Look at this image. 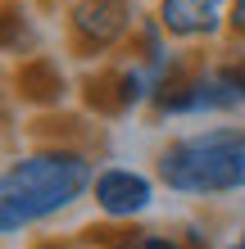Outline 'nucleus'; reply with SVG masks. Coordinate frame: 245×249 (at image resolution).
Returning a JSON list of instances; mask_svg holds the SVG:
<instances>
[{"instance_id":"1","label":"nucleus","mask_w":245,"mask_h":249,"mask_svg":"<svg viewBox=\"0 0 245 249\" xmlns=\"http://www.w3.org/2000/svg\"><path fill=\"white\" fill-rule=\"evenodd\" d=\"M100 163L105 159H95V150L77 136H41L23 154H14L0 172V231H5V240L73 213L77 204H91Z\"/></svg>"},{"instance_id":"2","label":"nucleus","mask_w":245,"mask_h":249,"mask_svg":"<svg viewBox=\"0 0 245 249\" xmlns=\"http://www.w3.org/2000/svg\"><path fill=\"white\" fill-rule=\"evenodd\" d=\"M154 177L177 199H223L245 190V123H213L168 136L154 150Z\"/></svg>"},{"instance_id":"3","label":"nucleus","mask_w":245,"mask_h":249,"mask_svg":"<svg viewBox=\"0 0 245 249\" xmlns=\"http://www.w3.org/2000/svg\"><path fill=\"white\" fill-rule=\"evenodd\" d=\"M236 109H245V46L227 41L218 50H195L182 64V72L159 91L150 118L177 123V118L236 113Z\"/></svg>"},{"instance_id":"4","label":"nucleus","mask_w":245,"mask_h":249,"mask_svg":"<svg viewBox=\"0 0 245 249\" xmlns=\"http://www.w3.org/2000/svg\"><path fill=\"white\" fill-rule=\"evenodd\" d=\"M146 18L141 0H82V5L59 14V41L64 54L77 64H109L132 46L136 27Z\"/></svg>"},{"instance_id":"5","label":"nucleus","mask_w":245,"mask_h":249,"mask_svg":"<svg viewBox=\"0 0 245 249\" xmlns=\"http://www.w3.org/2000/svg\"><path fill=\"white\" fill-rule=\"evenodd\" d=\"M154 190H159V177L136 163H113L105 159L95 172V186H91V209L105 227H123L132 231V222H141L150 209H154Z\"/></svg>"},{"instance_id":"6","label":"nucleus","mask_w":245,"mask_h":249,"mask_svg":"<svg viewBox=\"0 0 245 249\" xmlns=\"http://www.w3.org/2000/svg\"><path fill=\"white\" fill-rule=\"evenodd\" d=\"M227 9L232 0H154L150 14L159 18L164 36L177 50H218L232 41L227 32Z\"/></svg>"},{"instance_id":"7","label":"nucleus","mask_w":245,"mask_h":249,"mask_svg":"<svg viewBox=\"0 0 245 249\" xmlns=\"http://www.w3.org/2000/svg\"><path fill=\"white\" fill-rule=\"evenodd\" d=\"M9 82H14V95H19L27 109H41V113L59 109L68 100V91H73V82H68L59 54H32V59L14 64Z\"/></svg>"},{"instance_id":"8","label":"nucleus","mask_w":245,"mask_h":249,"mask_svg":"<svg viewBox=\"0 0 245 249\" xmlns=\"http://www.w3.org/2000/svg\"><path fill=\"white\" fill-rule=\"evenodd\" d=\"M37 5L32 0H5V54L14 64L37 54Z\"/></svg>"},{"instance_id":"9","label":"nucleus","mask_w":245,"mask_h":249,"mask_svg":"<svg viewBox=\"0 0 245 249\" xmlns=\"http://www.w3.org/2000/svg\"><path fill=\"white\" fill-rule=\"evenodd\" d=\"M86 249H136V231H123V227H91V231H82L77 236Z\"/></svg>"},{"instance_id":"10","label":"nucleus","mask_w":245,"mask_h":249,"mask_svg":"<svg viewBox=\"0 0 245 249\" xmlns=\"http://www.w3.org/2000/svg\"><path fill=\"white\" fill-rule=\"evenodd\" d=\"M182 236L186 249H223L218 245V231H213V222H205V217H186L182 227H172Z\"/></svg>"},{"instance_id":"11","label":"nucleus","mask_w":245,"mask_h":249,"mask_svg":"<svg viewBox=\"0 0 245 249\" xmlns=\"http://www.w3.org/2000/svg\"><path fill=\"white\" fill-rule=\"evenodd\" d=\"M136 249H186L177 231H159V227H141L136 231Z\"/></svg>"},{"instance_id":"12","label":"nucleus","mask_w":245,"mask_h":249,"mask_svg":"<svg viewBox=\"0 0 245 249\" xmlns=\"http://www.w3.org/2000/svg\"><path fill=\"white\" fill-rule=\"evenodd\" d=\"M23 249H86L77 236H37V240H27Z\"/></svg>"},{"instance_id":"13","label":"nucleus","mask_w":245,"mask_h":249,"mask_svg":"<svg viewBox=\"0 0 245 249\" xmlns=\"http://www.w3.org/2000/svg\"><path fill=\"white\" fill-rule=\"evenodd\" d=\"M227 32H232L236 46H245V0H232V9H227Z\"/></svg>"},{"instance_id":"14","label":"nucleus","mask_w":245,"mask_h":249,"mask_svg":"<svg viewBox=\"0 0 245 249\" xmlns=\"http://www.w3.org/2000/svg\"><path fill=\"white\" fill-rule=\"evenodd\" d=\"M32 5H37L41 14H64V9H73V5H82V0H32Z\"/></svg>"},{"instance_id":"15","label":"nucleus","mask_w":245,"mask_h":249,"mask_svg":"<svg viewBox=\"0 0 245 249\" xmlns=\"http://www.w3.org/2000/svg\"><path fill=\"white\" fill-rule=\"evenodd\" d=\"M223 249H245V227H241V231H236V236H232V240H227Z\"/></svg>"}]
</instances>
